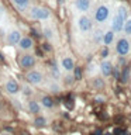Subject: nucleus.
Returning a JSON list of instances; mask_svg holds the SVG:
<instances>
[{"mask_svg": "<svg viewBox=\"0 0 131 135\" xmlns=\"http://www.w3.org/2000/svg\"><path fill=\"white\" fill-rule=\"evenodd\" d=\"M2 111H3V107H2V104H0V114H2Z\"/></svg>", "mask_w": 131, "mask_h": 135, "instance_id": "2f4dec72", "label": "nucleus"}, {"mask_svg": "<svg viewBox=\"0 0 131 135\" xmlns=\"http://www.w3.org/2000/svg\"><path fill=\"white\" fill-rule=\"evenodd\" d=\"M131 52V42L128 37H120L116 42V54L120 58H125Z\"/></svg>", "mask_w": 131, "mask_h": 135, "instance_id": "20e7f679", "label": "nucleus"}, {"mask_svg": "<svg viewBox=\"0 0 131 135\" xmlns=\"http://www.w3.org/2000/svg\"><path fill=\"white\" fill-rule=\"evenodd\" d=\"M110 17V7L107 4H100V6L96 7L95 10V16H93V20L97 24H104L106 21L109 20Z\"/></svg>", "mask_w": 131, "mask_h": 135, "instance_id": "39448f33", "label": "nucleus"}, {"mask_svg": "<svg viewBox=\"0 0 131 135\" xmlns=\"http://www.w3.org/2000/svg\"><path fill=\"white\" fill-rule=\"evenodd\" d=\"M27 110H28V113L30 114H34V115H37V114H40L41 113V104H40V101H37V100H34V99H30L27 101Z\"/></svg>", "mask_w": 131, "mask_h": 135, "instance_id": "2eb2a0df", "label": "nucleus"}, {"mask_svg": "<svg viewBox=\"0 0 131 135\" xmlns=\"http://www.w3.org/2000/svg\"><path fill=\"white\" fill-rule=\"evenodd\" d=\"M93 20L89 17L86 13H80V16L76 18V27H78L79 32L82 34H90L93 30Z\"/></svg>", "mask_w": 131, "mask_h": 135, "instance_id": "f03ea898", "label": "nucleus"}, {"mask_svg": "<svg viewBox=\"0 0 131 135\" xmlns=\"http://www.w3.org/2000/svg\"><path fill=\"white\" fill-rule=\"evenodd\" d=\"M42 34H44V37L48 40V42H54L55 40H57L55 30L51 27V25H44V28H42Z\"/></svg>", "mask_w": 131, "mask_h": 135, "instance_id": "a211bd4d", "label": "nucleus"}, {"mask_svg": "<svg viewBox=\"0 0 131 135\" xmlns=\"http://www.w3.org/2000/svg\"><path fill=\"white\" fill-rule=\"evenodd\" d=\"M34 124H35V127H45L46 124H48V121H46L45 117L40 115V114H37L35 115V120H34Z\"/></svg>", "mask_w": 131, "mask_h": 135, "instance_id": "b1692460", "label": "nucleus"}, {"mask_svg": "<svg viewBox=\"0 0 131 135\" xmlns=\"http://www.w3.org/2000/svg\"><path fill=\"white\" fill-rule=\"evenodd\" d=\"M2 135H10V134H2Z\"/></svg>", "mask_w": 131, "mask_h": 135, "instance_id": "72a5a7b5", "label": "nucleus"}, {"mask_svg": "<svg viewBox=\"0 0 131 135\" xmlns=\"http://www.w3.org/2000/svg\"><path fill=\"white\" fill-rule=\"evenodd\" d=\"M44 49H45V51H48V52L51 51V45H49V42H45V44H44Z\"/></svg>", "mask_w": 131, "mask_h": 135, "instance_id": "7c9ffc66", "label": "nucleus"}, {"mask_svg": "<svg viewBox=\"0 0 131 135\" xmlns=\"http://www.w3.org/2000/svg\"><path fill=\"white\" fill-rule=\"evenodd\" d=\"M124 18L123 17H120L116 13V14L113 16V18H111V24H110V30H113L116 34H120L123 32V25H124Z\"/></svg>", "mask_w": 131, "mask_h": 135, "instance_id": "9b49d317", "label": "nucleus"}, {"mask_svg": "<svg viewBox=\"0 0 131 135\" xmlns=\"http://www.w3.org/2000/svg\"><path fill=\"white\" fill-rule=\"evenodd\" d=\"M116 40V32L113 31V30H107V31H104L103 34V41H101V44L104 46H110Z\"/></svg>", "mask_w": 131, "mask_h": 135, "instance_id": "dca6fc26", "label": "nucleus"}, {"mask_svg": "<svg viewBox=\"0 0 131 135\" xmlns=\"http://www.w3.org/2000/svg\"><path fill=\"white\" fill-rule=\"evenodd\" d=\"M18 65H20L21 69H24V70L32 69V68L37 65V59H35V56H34L32 54L23 52L18 56Z\"/></svg>", "mask_w": 131, "mask_h": 135, "instance_id": "423d86ee", "label": "nucleus"}, {"mask_svg": "<svg viewBox=\"0 0 131 135\" xmlns=\"http://www.w3.org/2000/svg\"><path fill=\"white\" fill-rule=\"evenodd\" d=\"M66 80H65V82H66V84H72V83H73V75H69V73H68V76H66V78H65Z\"/></svg>", "mask_w": 131, "mask_h": 135, "instance_id": "cd10ccee", "label": "nucleus"}, {"mask_svg": "<svg viewBox=\"0 0 131 135\" xmlns=\"http://www.w3.org/2000/svg\"><path fill=\"white\" fill-rule=\"evenodd\" d=\"M25 80L31 84V86H42L44 84V73L40 69H28L25 73Z\"/></svg>", "mask_w": 131, "mask_h": 135, "instance_id": "7ed1b4c3", "label": "nucleus"}, {"mask_svg": "<svg viewBox=\"0 0 131 135\" xmlns=\"http://www.w3.org/2000/svg\"><path fill=\"white\" fill-rule=\"evenodd\" d=\"M103 34H104V30H103V28L92 30V40H93V44H95V45H101V41H103Z\"/></svg>", "mask_w": 131, "mask_h": 135, "instance_id": "f3484780", "label": "nucleus"}, {"mask_svg": "<svg viewBox=\"0 0 131 135\" xmlns=\"http://www.w3.org/2000/svg\"><path fill=\"white\" fill-rule=\"evenodd\" d=\"M123 32L125 34V37H131V17L128 16L124 21V25H123Z\"/></svg>", "mask_w": 131, "mask_h": 135, "instance_id": "aec40b11", "label": "nucleus"}, {"mask_svg": "<svg viewBox=\"0 0 131 135\" xmlns=\"http://www.w3.org/2000/svg\"><path fill=\"white\" fill-rule=\"evenodd\" d=\"M104 135H111V134H110V132H106V134H104Z\"/></svg>", "mask_w": 131, "mask_h": 135, "instance_id": "473e14b6", "label": "nucleus"}, {"mask_svg": "<svg viewBox=\"0 0 131 135\" xmlns=\"http://www.w3.org/2000/svg\"><path fill=\"white\" fill-rule=\"evenodd\" d=\"M113 69H114V65L110 61H103L99 65V70L103 78H110L113 75Z\"/></svg>", "mask_w": 131, "mask_h": 135, "instance_id": "ddd939ff", "label": "nucleus"}, {"mask_svg": "<svg viewBox=\"0 0 131 135\" xmlns=\"http://www.w3.org/2000/svg\"><path fill=\"white\" fill-rule=\"evenodd\" d=\"M92 7V0H75V8L79 13H87Z\"/></svg>", "mask_w": 131, "mask_h": 135, "instance_id": "4468645a", "label": "nucleus"}, {"mask_svg": "<svg viewBox=\"0 0 131 135\" xmlns=\"http://www.w3.org/2000/svg\"><path fill=\"white\" fill-rule=\"evenodd\" d=\"M116 13L120 17H123V18H127V17H128V8H127V6L125 4H120V6L117 7V10H116Z\"/></svg>", "mask_w": 131, "mask_h": 135, "instance_id": "412c9836", "label": "nucleus"}, {"mask_svg": "<svg viewBox=\"0 0 131 135\" xmlns=\"http://www.w3.org/2000/svg\"><path fill=\"white\" fill-rule=\"evenodd\" d=\"M21 37H23V34H21V31L18 28H11L10 31H7V34H6V44L10 45V46H14V45L18 44Z\"/></svg>", "mask_w": 131, "mask_h": 135, "instance_id": "6e6552de", "label": "nucleus"}, {"mask_svg": "<svg viewBox=\"0 0 131 135\" xmlns=\"http://www.w3.org/2000/svg\"><path fill=\"white\" fill-rule=\"evenodd\" d=\"M4 16H6V10H4V7L0 4V21L4 18Z\"/></svg>", "mask_w": 131, "mask_h": 135, "instance_id": "c85d7f7f", "label": "nucleus"}, {"mask_svg": "<svg viewBox=\"0 0 131 135\" xmlns=\"http://www.w3.org/2000/svg\"><path fill=\"white\" fill-rule=\"evenodd\" d=\"M27 13H28V17L34 21H48V20H51V17H52L49 8L41 7V6L30 7Z\"/></svg>", "mask_w": 131, "mask_h": 135, "instance_id": "f257e3e1", "label": "nucleus"}, {"mask_svg": "<svg viewBox=\"0 0 131 135\" xmlns=\"http://www.w3.org/2000/svg\"><path fill=\"white\" fill-rule=\"evenodd\" d=\"M0 96H2V91H0Z\"/></svg>", "mask_w": 131, "mask_h": 135, "instance_id": "f704fd0d", "label": "nucleus"}, {"mask_svg": "<svg viewBox=\"0 0 131 135\" xmlns=\"http://www.w3.org/2000/svg\"><path fill=\"white\" fill-rule=\"evenodd\" d=\"M4 90L10 96H17L21 91V86L14 78H8L6 80V83H4Z\"/></svg>", "mask_w": 131, "mask_h": 135, "instance_id": "0eeeda50", "label": "nucleus"}, {"mask_svg": "<svg viewBox=\"0 0 131 135\" xmlns=\"http://www.w3.org/2000/svg\"><path fill=\"white\" fill-rule=\"evenodd\" d=\"M75 66L76 65H75V61H73L72 56L66 55V56L61 58V69L65 72V73H72V70H73Z\"/></svg>", "mask_w": 131, "mask_h": 135, "instance_id": "9d476101", "label": "nucleus"}, {"mask_svg": "<svg viewBox=\"0 0 131 135\" xmlns=\"http://www.w3.org/2000/svg\"><path fill=\"white\" fill-rule=\"evenodd\" d=\"M107 55H109V46H106V48H104L103 51H101V56H103V58H106Z\"/></svg>", "mask_w": 131, "mask_h": 135, "instance_id": "c756f323", "label": "nucleus"}, {"mask_svg": "<svg viewBox=\"0 0 131 135\" xmlns=\"http://www.w3.org/2000/svg\"><path fill=\"white\" fill-rule=\"evenodd\" d=\"M51 76H52V79L57 80V82L61 80V70H59V68L57 65H52V68H51Z\"/></svg>", "mask_w": 131, "mask_h": 135, "instance_id": "5701e85b", "label": "nucleus"}, {"mask_svg": "<svg viewBox=\"0 0 131 135\" xmlns=\"http://www.w3.org/2000/svg\"><path fill=\"white\" fill-rule=\"evenodd\" d=\"M72 72H73V79L75 80H80V79H82V69H80L79 66H75Z\"/></svg>", "mask_w": 131, "mask_h": 135, "instance_id": "bb28decb", "label": "nucleus"}, {"mask_svg": "<svg viewBox=\"0 0 131 135\" xmlns=\"http://www.w3.org/2000/svg\"><path fill=\"white\" fill-rule=\"evenodd\" d=\"M17 46H18V49L21 51V52H31V51L34 49V40L28 35H25V37L23 35L20 38Z\"/></svg>", "mask_w": 131, "mask_h": 135, "instance_id": "1a4fd4ad", "label": "nucleus"}, {"mask_svg": "<svg viewBox=\"0 0 131 135\" xmlns=\"http://www.w3.org/2000/svg\"><path fill=\"white\" fill-rule=\"evenodd\" d=\"M40 104H41V107H42V108L51 110V108L54 107V100H52V97H51V96H44V97L41 99Z\"/></svg>", "mask_w": 131, "mask_h": 135, "instance_id": "6ab92c4d", "label": "nucleus"}, {"mask_svg": "<svg viewBox=\"0 0 131 135\" xmlns=\"http://www.w3.org/2000/svg\"><path fill=\"white\" fill-rule=\"evenodd\" d=\"M128 78H130V68H128V66H125L124 69H123L121 76H120L121 83H127V82H128Z\"/></svg>", "mask_w": 131, "mask_h": 135, "instance_id": "393cba45", "label": "nucleus"}, {"mask_svg": "<svg viewBox=\"0 0 131 135\" xmlns=\"http://www.w3.org/2000/svg\"><path fill=\"white\" fill-rule=\"evenodd\" d=\"M92 83H93V86L97 87V89H100V87H104V86H106V82H104V79H103V78H95Z\"/></svg>", "mask_w": 131, "mask_h": 135, "instance_id": "a878e982", "label": "nucleus"}, {"mask_svg": "<svg viewBox=\"0 0 131 135\" xmlns=\"http://www.w3.org/2000/svg\"><path fill=\"white\" fill-rule=\"evenodd\" d=\"M46 87H48L52 93H59V91H61V86H59V82H57V80H54V79H52V82H49L48 84H46Z\"/></svg>", "mask_w": 131, "mask_h": 135, "instance_id": "4be33fe9", "label": "nucleus"}, {"mask_svg": "<svg viewBox=\"0 0 131 135\" xmlns=\"http://www.w3.org/2000/svg\"><path fill=\"white\" fill-rule=\"evenodd\" d=\"M10 2L21 14H25L28 11V8L31 7V0H10Z\"/></svg>", "mask_w": 131, "mask_h": 135, "instance_id": "f8f14e48", "label": "nucleus"}]
</instances>
